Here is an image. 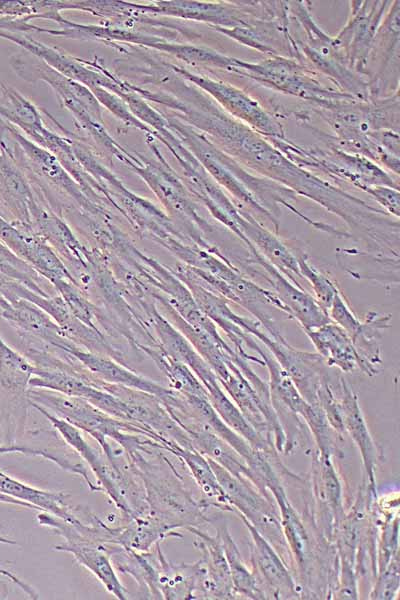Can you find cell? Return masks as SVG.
Masks as SVG:
<instances>
[{
    "instance_id": "cell-7",
    "label": "cell",
    "mask_w": 400,
    "mask_h": 600,
    "mask_svg": "<svg viewBox=\"0 0 400 600\" xmlns=\"http://www.w3.org/2000/svg\"><path fill=\"white\" fill-rule=\"evenodd\" d=\"M200 540V547L204 552L208 566V578L203 581L204 589L211 591L216 596H231L233 588L230 570L220 539L212 538L194 527H187Z\"/></svg>"
},
{
    "instance_id": "cell-18",
    "label": "cell",
    "mask_w": 400,
    "mask_h": 600,
    "mask_svg": "<svg viewBox=\"0 0 400 600\" xmlns=\"http://www.w3.org/2000/svg\"><path fill=\"white\" fill-rule=\"evenodd\" d=\"M324 494L332 509L338 513L341 509V489L336 473L329 459L323 458L322 465Z\"/></svg>"
},
{
    "instance_id": "cell-3",
    "label": "cell",
    "mask_w": 400,
    "mask_h": 600,
    "mask_svg": "<svg viewBox=\"0 0 400 600\" xmlns=\"http://www.w3.org/2000/svg\"><path fill=\"white\" fill-rule=\"evenodd\" d=\"M67 552L86 567L106 588L120 600H126L127 592L120 582L104 544L89 542H65L54 547Z\"/></svg>"
},
{
    "instance_id": "cell-4",
    "label": "cell",
    "mask_w": 400,
    "mask_h": 600,
    "mask_svg": "<svg viewBox=\"0 0 400 600\" xmlns=\"http://www.w3.org/2000/svg\"><path fill=\"white\" fill-rule=\"evenodd\" d=\"M308 337L317 349L319 356L330 366L350 372L359 366V356L350 336L332 321L319 327L306 330Z\"/></svg>"
},
{
    "instance_id": "cell-21",
    "label": "cell",
    "mask_w": 400,
    "mask_h": 600,
    "mask_svg": "<svg viewBox=\"0 0 400 600\" xmlns=\"http://www.w3.org/2000/svg\"><path fill=\"white\" fill-rule=\"evenodd\" d=\"M0 575L7 577L8 579H10L11 581H13L16 585H18L24 592H26L31 598L33 599H38L39 596L38 594L33 590V588H31L29 585H27L26 583H24L22 580H20L18 577H16L14 574H12L11 572L0 568ZM1 594H0V598H1Z\"/></svg>"
},
{
    "instance_id": "cell-6",
    "label": "cell",
    "mask_w": 400,
    "mask_h": 600,
    "mask_svg": "<svg viewBox=\"0 0 400 600\" xmlns=\"http://www.w3.org/2000/svg\"><path fill=\"white\" fill-rule=\"evenodd\" d=\"M244 523L250 531L253 541L252 557L263 578L275 589L292 592L294 582L288 570L272 546L244 516Z\"/></svg>"
},
{
    "instance_id": "cell-22",
    "label": "cell",
    "mask_w": 400,
    "mask_h": 600,
    "mask_svg": "<svg viewBox=\"0 0 400 600\" xmlns=\"http://www.w3.org/2000/svg\"><path fill=\"white\" fill-rule=\"evenodd\" d=\"M0 502L2 503H8V504H12V505H18L24 508H29V509H34V507L24 501L15 499L7 494H4L3 492L0 491Z\"/></svg>"
},
{
    "instance_id": "cell-14",
    "label": "cell",
    "mask_w": 400,
    "mask_h": 600,
    "mask_svg": "<svg viewBox=\"0 0 400 600\" xmlns=\"http://www.w3.org/2000/svg\"><path fill=\"white\" fill-rule=\"evenodd\" d=\"M219 535L228 562L233 587L247 597L253 599L265 598L264 593L257 586L256 579L242 562L237 546L229 532L222 529Z\"/></svg>"
},
{
    "instance_id": "cell-9",
    "label": "cell",
    "mask_w": 400,
    "mask_h": 600,
    "mask_svg": "<svg viewBox=\"0 0 400 600\" xmlns=\"http://www.w3.org/2000/svg\"><path fill=\"white\" fill-rule=\"evenodd\" d=\"M0 306L3 308V317L16 323L21 328L42 336L48 341L65 348L68 344L61 339L60 329L50 321L48 316L33 306L23 302L7 303L0 297Z\"/></svg>"
},
{
    "instance_id": "cell-2",
    "label": "cell",
    "mask_w": 400,
    "mask_h": 600,
    "mask_svg": "<svg viewBox=\"0 0 400 600\" xmlns=\"http://www.w3.org/2000/svg\"><path fill=\"white\" fill-rule=\"evenodd\" d=\"M0 491L15 499L32 505L35 509L54 515L72 525L84 523L74 514V509L67 503L63 492L46 491L25 484L6 473L0 475Z\"/></svg>"
},
{
    "instance_id": "cell-13",
    "label": "cell",
    "mask_w": 400,
    "mask_h": 600,
    "mask_svg": "<svg viewBox=\"0 0 400 600\" xmlns=\"http://www.w3.org/2000/svg\"><path fill=\"white\" fill-rule=\"evenodd\" d=\"M248 245L254 242L256 248L264 253V256L272 262L273 265L280 268L283 272L300 275L297 258L271 233L255 226H246Z\"/></svg>"
},
{
    "instance_id": "cell-16",
    "label": "cell",
    "mask_w": 400,
    "mask_h": 600,
    "mask_svg": "<svg viewBox=\"0 0 400 600\" xmlns=\"http://www.w3.org/2000/svg\"><path fill=\"white\" fill-rule=\"evenodd\" d=\"M297 261L300 275H303L312 286L316 303L328 314L338 292L337 287L328 277L314 269L303 256L297 258Z\"/></svg>"
},
{
    "instance_id": "cell-17",
    "label": "cell",
    "mask_w": 400,
    "mask_h": 600,
    "mask_svg": "<svg viewBox=\"0 0 400 600\" xmlns=\"http://www.w3.org/2000/svg\"><path fill=\"white\" fill-rule=\"evenodd\" d=\"M328 316L352 338L360 329L362 322L352 313L338 291L328 311Z\"/></svg>"
},
{
    "instance_id": "cell-5",
    "label": "cell",
    "mask_w": 400,
    "mask_h": 600,
    "mask_svg": "<svg viewBox=\"0 0 400 600\" xmlns=\"http://www.w3.org/2000/svg\"><path fill=\"white\" fill-rule=\"evenodd\" d=\"M179 526L149 511L137 515L120 527L116 544L136 552H148L152 545L169 536H181L173 532Z\"/></svg>"
},
{
    "instance_id": "cell-8",
    "label": "cell",
    "mask_w": 400,
    "mask_h": 600,
    "mask_svg": "<svg viewBox=\"0 0 400 600\" xmlns=\"http://www.w3.org/2000/svg\"><path fill=\"white\" fill-rule=\"evenodd\" d=\"M29 406L27 391L0 387V444L18 445L16 440L23 437Z\"/></svg>"
},
{
    "instance_id": "cell-12",
    "label": "cell",
    "mask_w": 400,
    "mask_h": 600,
    "mask_svg": "<svg viewBox=\"0 0 400 600\" xmlns=\"http://www.w3.org/2000/svg\"><path fill=\"white\" fill-rule=\"evenodd\" d=\"M271 483L272 484L268 486L273 491V494L279 503L284 533L286 534L290 549L295 555L298 563L302 565L307 559L309 550L306 531L293 508L287 501V498L281 487L276 485V480L272 481Z\"/></svg>"
},
{
    "instance_id": "cell-15",
    "label": "cell",
    "mask_w": 400,
    "mask_h": 600,
    "mask_svg": "<svg viewBox=\"0 0 400 600\" xmlns=\"http://www.w3.org/2000/svg\"><path fill=\"white\" fill-rule=\"evenodd\" d=\"M170 452L181 458L190 469L197 484L208 496L223 497L229 500L224 490L220 486L208 459L204 458L196 449L185 448L174 443Z\"/></svg>"
},
{
    "instance_id": "cell-24",
    "label": "cell",
    "mask_w": 400,
    "mask_h": 600,
    "mask_svg": "<svg viewBox=\"0 0 400 600\" xmlns=\"http://www.w3.org/2000/svg\"><path fill=\"white\" fill-rule=\"evenodd\" d=\"M0 543H4V544H17V542L15 540L6 538L4 536L0 535Z\"/></svg>"
},
{
    "instance_id": "cell-1",
    "label": "cell",
    "mask_w": 400,
    "mask_h": 600,
    "mask_svg": "<svg viewBox=\"0 0 400 600\" xmlns=\"http://www.w3.org/2000/svg\"><path fill=\"white\" fill-rule=\"evenodd\" d=\"M68 352L72 353L82 364L93 373L95 377L111 383L122 385L128 388L136 389L156 396L164 405L169 404L175 394L169 389H165L158 384L142 378L135 373L126 370L117 363L104 357L85 353L70 347Z\"/></svg>"
},
{
    "instance_id": "cell-25",
    "label": "cell",
    "mask_w": 400,
    "mask_h": 600,
    "mask_svg": "<svg viewBox=\"0 0 400 600\" xmlns=\"http://www.w3.org/2000/svg\"><path fill=\"white\" fill-rule=\"evenodd\" d=\"M0 13H2V12H1V8H0Z\"/></svg>"
},
{
    "instance_id": "cell-11",
    "label": "cell",
    "mask_w": 400,
    "mask_h": 600,
    "mask_svg": "<svg viewBox=\"0 0 400 600\" xmlns=\"http://www.w3.org/2000/svg\"><path fill=\"white\" fill-rule=\"evenodd\" d=\"M36 366L10 348L0 337V387L26 392Z\"/></svg>"
},
{
    "instance_id": "cell-10",
    "label": "cell",
    "mask_w": 400,
    "mask_h": 600,
    "mask_svg": "<svg viewBox=\"0 0 400 600\" xmlns=\"http://www.w3.org/2000/svg\"><path fill=\"white\" fill-rule=\"evenodd\" d=\"M342 388L343 400L340 406L342 410L343 425L346 426L347 430L351 434V437L359 446L366 470L370 476V480L373 482V470L375 462L374 444L362 417L357 397L346 386L345 382L342 383Z\"/></svg>"
},
{
    "instance_id": "cell-19",
    "label": "cell",
    "mask_w": 400,
    "mask_h": 600,
    "mask_svg": "<svg viewBox=\"0 0 400 600\" xmlns=\"http://www.w3.org/2000/svg\"><path fill=\"white\" fill-rule=\"evenodd\" d=\"M398 562L392 567V571H386L383 577L379 580L376 588L375 598L390 599L394 592L398 589Z\"/></svg>"
},
{
    "instance_id": "cell-23",
    "label": "cell",
    "mask_w": 400,
    "mask_h": 600,
    "mask_svg": "<svg viewBox=\"0 0 400 600\" xmlns=\"http://www.w3.org/2000/svg\"><path fill=\"white\" fill-rule=\"evenodd\" d=\"M11 23H12V22H11L10 20H8V19H5V18H3V19H0V30H1L2 28H8V27H10V24H11Z\"/></svg>"
},
{
    "instance_id": "cell-20",
    "label": "cell",
    "mask_w": 400,
    "mask_h": 600,
    "mask_svg": "<svg viewBox=\"0 0 400 600\" xmlns=\"http://www.w3.org/2000/svg\"><path fill=\"white\" fill-rule=\"evenodd\" d=\"M374 195L378 198V200L389 209L391 213L398 215V194H393V191L389 190H378L374 192Z\"/></svg>"
}]
</instances>
